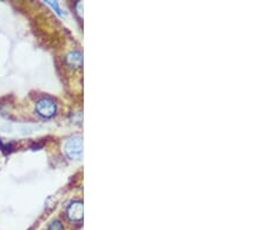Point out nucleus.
<instances>
[{
  "mask_svg": "<svg viewBox=\"0 0 262 230\" xmlns=\"http://www.w3.org/2000/svg\"><path fill=\"white\" fill-rule=\"evenodd\" d=\"M64 151L71 161H79L83 157V137L74 136L67 141Z\"/></svg>",
  "mask_w": 262,
  "mask_h": 230,
  "instance_id": "nucleus-1",
  "label": "nucleus"
},
{
  "mask_svg": "<svg viewBox=\"0 0 262 230\" xmlns=\"http://www.w3.org/2000/svg\"><path fill=\"white\" fill-rule=\"evenodd\" d=\"M36 114L41 116L42 119H50L56 115L57 112V105L55 100L48 97L41 98L35 105Z\"/></svg>",
  "mask_w": 262,
  "mask_h": 230,
  "instance_id": "nucleus-2",
  "label": "nucleus"
},
{
  "mask_svg": "<svg viewBox=\"0 0 262 230\" xmlns=\"http://www.w3.org/2000/svg\"><path fill=\"white\" fill-rule=\"evenodd\" d=\"M84 215V207L83 201L81 200H76V201L71 202L67 208V217L71 222H79L83 220Z\"/></svg>",
  "mask_w": 262,
  "mask_h": 230,
  "instance_id": "nucleus-3",
  "label": "nucleus"
},
{
  "mask_svg": "<svg viewBox=\"0 0 262 230\" xmlns=\"http://www.w3.org/2000/svg\"><path fill=\"white\" fill-rule=\"evenodd\" d=\"M66 62L70 68H81L83 64V55L79 52H77V50H75V52L68 54L66 57Z\"/></svg>",
  "mask_w": 262,
  "mask_h": 230,
  "instance_id": "nucleus-4",
  "label": "nucleus"
},
{
  "mask_svg": "<svg viewBox=\"0 0 262 230\" xmlns=\"http://www.w3.org/2000/svg\"><path fill=\"white\" fill-rule=\"evenodd\" d=\"M47 230H64V225H63L60 220H53L48 224Z\"/></svg>",
  "mask_w": 262,
  "mask_h": 230,
  "instance_id": "nucleus-5",
  "label": "nucleus"
},
{
  "mask_svg": "<svg viewBox=\"0 0 262 230\" xmlns=\"http://www.w3.org/2000/svg\"><path fill=\"white\" fill-rule=\"evenodd\" d=\"M46 3H47L49 6H52L54 10H55V12H56L58 15H61V16L64 15V14H63V12H62L61 7H60V5H58L57 2H52V0H48V2H46Z\"/></svg>",
  "mask_w": 262,
  "mask_h": 230,
  "instance_id": "nucleus-6",
  "label": "nucleus"
}]
</instances>
